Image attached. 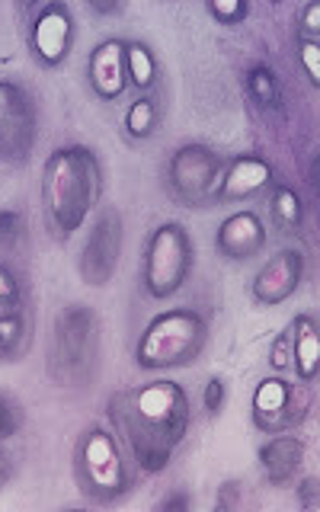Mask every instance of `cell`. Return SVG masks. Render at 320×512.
<instances>
[{
	"instance_id": "cell-1",
	"label": "cell",
	"mask_w": 320,
	"mask_h": 512,
	"mask_svg": "<svg viewBox=\"0 0 320 512\" xmlns=\"http://www.w3.org/2000/svg\"><path fill=\"white\" fill-rule=\"evenodd\" d=\"M192 423L189 394L180 381L160 378L109 397V429L141 474H160L173 461Z\"/></svg>"
},
{
	"instance_id": "cell-2",
	"label": "cell",
	"mask_w": 320,
	"mask_h": 512,
	"mask_svg": "<svg viewBox=\"0 0 320 512\" xmlns=\"http://www.w3.org/2000/svg\"><path fill=\"white\" fill-rule=\"evenodd\" d=\"M103 199V164L87 144H64L42 164V215L58 244L84 228Z\"/></svg>"
},
{
	"instance_id": "cell-3",
	"label": "cell",
	"mask_w": 320,
	"mask_h": 512,
	"mask_svg": "<svg viewBox=\"0 0 320 512\" xmlns=\"http://www.w3.org/2000/svg\"><path fill=\"white\" fill-rule=\"evenodd\" d=\"M74 480L87 503L116 506L135 490V477L128 471V455L116 432L103 423H90L74 442Z\"/></svg>"
},
{
	"instance_id": "cell-4",
	"label": "cell",
	"mask_w": 320,
	"mask_h": 512,
	"mask_svg": "<svg viewBox=\"0 0 320 512\" xmlns=\"http://www.w3.org/2000/svg\"><path fill=\"white\" fill-rule=\"evenodd\" d=\"M208 346V317L196 308H173L148 320L135 343L141 372H170L192 365Z\"/></svg>"
},
{
	"instance_id": "cell-5",
	"label": "cell",
	"mask_w": 320,
	"mask_h": 512,
	"mask_svg": "<svg viewBox=\"0 0 320 512\" xmlns=\"http://www.w3.org/2000/svg\"><path fill=\"white\" fill-rule=\"evenodd\" d=\"M103 324L90 304H64L55 317V346L48 375L64 388H87L100 365Z\"/></svg>"
},
{
	"instance_id": "cell-6",
	"label": "cell",
	"mask_w": 320,
	"mask_h": 512,
	"mask_svg": "<svg viewBox=\"0 0 320 512\" xmlns=\"http://www.w3.org/2000/svg\"><path fill=\"white\" fill-rule=\"evenodd\" d=\"M196 250H192V237L186 224L180 221H164L148 234L144 244V260H141V282L144 292L151 298L164 301L173 298L186 285Z\"/></svg>"
},
{
	"instance_id": "cell-7",
	"label": "cell",
	"mask_w": 320,
	"mask_h": 512,
	"mask_svg": "<svg viewBox=\"0 0 320 512\" xmlns=\"http://www.w3.org/2000/svg\"><path fill=\"white\" fill-rule=\"evenodd\" d=\"M224 173V157L208 144L186 141L167 160V189L186 208H215L218 183Z\"/></svg>"
},
{
	"instance_id": "cell-8",
	"label": "cell",
	"mask_w": 320,
	"mask_h": 512,
	"mask_svg": "<svg viewBox=\"0 0 320 512\" xmlns=\"http://www.w3.org/2000/svg\"><path fill=\"white\" fill-rule=\"evenodd\" d=\"M314 407V384L266 375L253 391V426L266 436H279L301 426Z\"/></svg>"
},
{
	"instance_id": "cell-9",
	"label": "cell",
	"mask_w": 320,
	"mask_h": 512,
	"mask_svg": "<svg viewBox=\"0 0 320 512\" xmlns=\"http://www.w3.org/2000/svg\"><path fill=\"white\" fill-rule=\"evenodd\" d=\"M39 138L36 100L16 80L0 77V160L26 164Z\"/></svg>"
},
{
	"instance_id": "cell-10",
	"label": "cell",
	"mask_w": 320,
	"mask_h": 512,
	"mask_svg": "<svg viewBox=\"0 0 320 512\" xmlns=\"http://www.w3.org/2000/svg\"><path fill=\"white\" fill-rule=\"evenodd\" d=\"M122 244H125L122 212L106 205L103 212L93 218V228L84 240V250H80V260H77L80 282L90 288L109 285L119 269V260H122Z\"/></svg>"
},
{
	"instance_id": "cell-11",
	"label": "cell",
	"mask_w": 320,
	"mask_h": 512,
	"mask_svg": "<svg viewBox=\"0 0 320 512\" xmlns=\"http://www.w3.org/2000/svg\"><path fill=\"white\" fill-rule=\"evenodd\" d=\"M77 39L74 13L68 4L52 0V4L39 7V13L29 23V52L42 68H61L68 61Z\"/></svg>"
},
{
	"instance_id": "cell-12",
	"label": "cell",
	"mask_w": 320,
	"mask_h": 512,
	"mask_svg": "<svg viewBox=\"0 0 320 512\" xmlns=\"http://www.w3.org/2000/svg\"><path fill=\"white\" fill-rule=\"evenodd\" d=\"M301 279H304V253L288 247V250L272 253L263 263V269L253 276L250 292H253L256 304L272 308V304H282L292 298L298 292Z\"/></svg>"
},
{
	"instance_id": "cell-13",
	"label": "cell",
	"mask_w": 320,
	"mask_h": 512,
	"mask_svg": "<svg viewBox=\"0 0 320 512\" xmlns=\"http://www.w3.org/2000/svg\"><path fill=\"white\" fill-rule=\"evenodd\" d=\"M276 173L263 154H237L224 160V173L218 183V205L221 202H247L272 186Z\"/></svg>"
},
{
	"instance_id": "cell-14",
	"label": "cell",
	"mask_w": 320,
	"mask_h": 512,
	"mask_svg": "<svg viewBox=\"0 0 320 512\" xmlns=\"http://www.w3.org/2000/svg\"><path fill=\"white\" fill-rule=\"evenodd\" d=\"M215 247L224 260H234V263L253 260V256L266 247L263 218L256 212H250V208H240V212L228 215L215 231Z\"/></svg>"
},
{
	"instance_id": "cell-15",
	"label": "cell",
	"mask_w": 320,
	"mask_h": 512,
	"mask_svg": "<svg viewBox=\"0 0 320 512\" xmlns=\"http://www.w3.org/2000/svg\"><path fill=\"white\" fill-rule=\"evenodd\" d=\"M87 80L93 93L103 103L119 100L128 87V71H125V42L122 39H103L87 58Z\"/></svg>"
},
{
	"instance_id": "cell-16",
	"label": "cell",
	"mask_w": 320,
	"mask_h": 512,
	"mask_svg": "<svg viewBox=\"0 0 320 512\" xmlns=\"http://www.w3.org/2000/svg\"><path fill=\"white\" fill-rule=\"evenodd\" d=\"M304 455H308V445L298 436L279 432V436H269V442L260 448L256 458H260V471L269 487H288L301 474Z\"/></svg>"
},
{
	"instance_id": "cell-17",
	"label": "cell",
	"mask_w": 320,
	"mask_h": 512,
	"mask_svg": "<svg viewBox=\"0 0 320 512\" xmlns=\"http://www.w3.org/2000/svg\"><path fill=\"white\" fill-rule=\"evenodd\" d=\"M320 368V327L314 314H298L292 320V372L298 381L314 384Z\"/></svg>"
},
{
	"instance_id": "cell-18",
	"label": "cell",
	"mask_w": 320,
	"mask_h": 512,
	"mask_svg": "<svg viewBox=\"0 0 320 512\" xmlns=\"http://www.w3.org/2000/svg\"><path fill=\"white\" fill-rule=\"evenodd\" d=\"M244 87H247V96L253 100L256 109L263 112H276L282 106V87H279V77L276 71L269 68V64L256 61L247 68L244 74Z\"/></svg>"
},
{
	"instance_id": "cell-19",
	"label": "cell",
	"mask_w": 320,
	"mask_h": 512,
	"mask_svg": "<svg viewBox=\"0 0 320 512\" xmlns=\"http://www.w3.org/2000/svg\"><path fill=\"white\" fill-rule=\"evenodd\" d=\"M125 71H128V84H132L135 90L148 93L157 84V74H160L154 48L141 39L125 42Z\"/></svg>"
},
{
	"instance_id": "cell-20",
	"label": "cell",
	"mask_w": 320,
	"mask_h": 512,
	"mask_svg": "<svg viewBox=\"0 0 320 512\" xmlns=\"http://www.w3.org/2000/svg\"><path fill=\"white\" fill-rule=\"evenodd\" d=\"M29 314L26 308H16L0 314V359H20L29 349Z\"/></svg>"
},
{
	"instance_id": "cell-21",
	"label": "cell",
	"mask_w": 320,
	"mask_h": 512,
	"mask_svg": "<svg viewBox=\"0 0 320 512\" xmlns=\"http://www.w3.org/2000/svg\"><path fill=\"white\" fill-rule=\"evenodd\" d=\"M269 212H272V221L279 224L282 231L295 234L301 224H304V202L301 196L292 189V186H272V196H269Z\"/></svg>"
},
{
	"instance_id": "cell-22",
	"label": "cell",
	"mask_w": 320,
	"mask_h": 512,
	"mask_svg": "<svg viewBox=\"0 0 320 512\" xmlns=\"http://www.w3.org/2000/svg\"><path fill=\"white\" fill-rule=\"evenodd\" d=\"M122 125H125V135L132 141H148L160 125V106L154 96H148V93L138 96V100L128 106Z\"/></svg>"
},
{
	"instance_id": "cell-23",
	"label": "cell",
	"mask_w": 320,
	"mask_h": 512,
	"mask_svg": "<svg viewBox=\"0 0 320 512\" xmlns=\"http://www.w3.org/2000/svg\"><path fill=\"white\" fill-rule=\"evenodd\" d=\"M26 426V413L16 404L13 397L0 394V442H7L13 436H20V429Z\"/></svg>"
},
{
	"instance_id": "cell-24",
	"label": "cell",
	"mask_w": 320,
	"mask_h": 512,
	"mask_svg": "<svg viewBox=\"0 0 320 512\" xmlns=\"http://www.w3.org/2000/svg\"><path fill=\"white\" fill-rule=\"evenodd\" d=\"M269 368L276 375L292 372V324L276 333V340L269 346Z\"/></svg>"
},
{
	"instance_id": "cell-25",
	"label": "cell",
	"mask_w": 320,
	"mask_h": 512,
	"mask_svg": "<svg viewBox=\"0 0 320 512\" xmlns=\"http://www.w3.org/2000/svg\"><path fill=\"white\" fill-rule=\"evenodd\" d=\"M16 308H26V304H23V285L4 263H0V314L16 311Z\"/></svg>"
},
{
	"instance_id": "cell-26",
	"label": "cell",
	"mask_w": 320,
	"mask_h": 512,
	"mask_svg": "<svg viewBox=\"0 0 320 512\" xmlns=\"http://www.w3.org/2000/svg\"><path fill=\"white\" fill-rule=\"evenodd\" d=\"M26 234L23 212L16 208H0V247H16Z\"/></svg>"
},
{
	"instance_id": "cell-27",
	"label": "cell",
	"mask_w": 320,
	"mask_h": 512,
	"mask_svg": "<svg viewBox=\"0 0 320 512\" xmlns=\"http://www.w3.org/2000/svg\"><path fill=\"white\" fill-rule=\"evenodd\" d=\"M208 13H212L221 26H237L247 20L250 7L244 0H212V4H208Z\"/></svg>"
},
{
	"instance_id": "cell-28",
	"label": "cell",
	"mask_w": 320,
	"mask_h": 512,
	"mask_svg": "<svg viewBox=\"0 0 320 512\" xmlns=\"http://www.w3.org/2000/svg\"><path fill=\"white\" fill-rule=\"evenodd\" d=\"M224 397H228V384H224V378L221 375H212L205 381V391H202V404H205V413L215 416L224 410Z\"/></svg>"
},
{
	"instance_id": "cell-29",
	"label": "cell",
	"mask_w": 320,
	"mask_h": 512,
	"mask_svg": "<svg viewBox=\"0 0 320 512\" xmlns=\"http://www.w3.org/2000/svg\"><path fill=\"white\" fill-rule=\"evenodd\" d=\"M298 61L304 74H308L311 87H320V45L308 42V39H298Z\"/></svg>"
},
{
	"instance_id": "cell-30",
	"label": "cell",
	"mask_w": 320,
	"mask_h": 512,
	"mask_svg": "<svg viewBox=\"0 0 320 512\" xmlns=\"http://www.w3.org/2000/svg\"><path fill=\"white\" fill-rule=\"evenodd\" d=\"M298 39H320V4H304L298 13Z\"/></svg>"
},
{
	"instance_id": "cell-31",
	"label": "cell",
	"mask_w": 320,
	"mask_h": 512,
	"mask_svg": "<svg viewBox=\"0 0 320 512\" xmlns=\"http://www.w3.org/2000/svg\"><path fill=\"white\" fill-rule=\"evenodd\" d=\"M298 506L308 509V512H317L320 500H317V474H308L298 480Z\"/></svg>"
},
{
	"instance_id": "cell-32",
	"label": "cell",
	"mask_w": 320,
	"mask_h": 512,
	"mask_svg": "<svg viewBox=\"0 0 320 512\" xmlns=\"http://www.w3.org/2000/svg\"><path fill=\"white\" fill-rule=\"evenodd\" d=\"M240 503V484L237 480H224L218 487V500H215V509H234Z\"/></svg>"
},
{
	"instance_id": "cell-33",
	"label": "cell",
	"mask_w": 320,
	"mask_h": 512,
	"mask_svg": "<svg viewBox=\"0 0 320 512\" xmlns=\"http://www.w3.org/2000/svg\"><path fill=\"white\" fill-rule=\"evenodd\" d=\"M189 506H192V500H189V493H183V490H173L170 496H164V500H160V509H164V512H173V509L186 512Z\"/></svg>"
},
{
	"instance_id": "cell-34",
	"label": "cell",
	"mask_w": 320,
	"mask_h": 512,
	"mask_svg": "<svg viewBox=\"0 0 320 512\" xmlns=\"http://www.w3.org/2000/svg\"><path fill=\"white\" fill-rule=\"evenodd\" d=\"M13 474H16V468H13V455L7 452L4 445H0V490H4V487L10 484Z\"/></svg>"
},
{
	"instance_id": "cell-35",
	"label": "cell",
	"mask_w": 320,
	"mask_h": 512,
	"mask_svg": "<svg viewBox=\"0 0 320 512\" xmlns=\"http://www.w3.org/2000/svg\"><path fill=\"white\" fill-rule=\"evenodd\" d=\"M90 10H96V13H119L122 7L119 4H90Z\"/></svg>"
}]
</instances>
